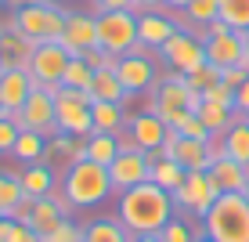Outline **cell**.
<instances>
[{
  "instance_id": "44dd1931",
  "label": "cell",
  "mask_w": 249,
  "mask_h": 242,
  "mask_svg": "<svg viewBox=\"0 0 249 242\" xmlns=\"http://www.w3.org/2000/svg\"><path fill=\"white\" fill-rule=\"evenodd\" d=\"M33 87L36 83H33L29 69H0V105L7 112H18L33 94Z\"/></svg>"
},
{
  "instance_id": "91938a15",
  "label": "cell",
  "mask_w": 249,
  "mask_h": 242,
  "mask_svg": "<svg viewBox=\"0 0 249 242\" xmlns=\"http://www.w3.org/2000/svg\"><path fill=\"white\" fill-rule=\"evenodd\" d=\"M0 242H4V239H0Z\"/></svg>"
},
{
  "instance_id": "52a82bcc",
  "label": "cell",
  "mask_w": 249,
  "mask_h": 242,
  "mask_svg": "<svg viewBox=\"0 0 249 242\" xmlns=\"http://www.w3.org/2000/svg\"><path fill=\"white\" fill-rule=\"evenodd\" d=\"M90 91H72V87H58L54 91V116H58V130L72 134V137H90Z\"/></svg>"
},
{
  "instance_id": "d6986e66",
  "label": "cell",
  "mask_w": 249,
  "mask_h": 242,
  "mask_svg": "<svg viewBox=\"0 0 249 242\" xmlns=\"http://www.w3.org/2000/svg\"><path fill=\"white\" fill-rule=\"evenodd\" d=\"M83 149H87V137H72V134H62L58 130L54 137H47V155L44 163L62 177V170H69L76 159H83Z\"/></svg>"
},
{
  "instance_id": "f546056e",
  "label": "cell",
  "mask_w": 249,
  "mask_h": 242,
  "mask_svg": "<svg viewBox=\"0 0 249 242\" xmlns=\"http://www.w3.org/2000/svg\"><path fill=\"white\" fill-rule=\"evenodd\" d=\"M90 98L94 101H112V105H123V101H126V87L119 83L116 69H94Z\"/></svg>"
},
{
  "instance_id": "603a6c76",
  "label": "cell",
  "mask_w": 249,
  "mask_h": 242,
  "mask_svg": "<svg viewBox=\"0 0 249 242\" xmlns=\"http://www.w3.org/2000/svg\"><path fill=\"white\" fill-rule=\"evenodd\" d=\"M18 181H22V192L29 199H44V195H54L58 174L47 167V163H29V167L18 170Z\"/></svg>"
},
{
  "instance_id": "d6a6232c",
  "label": "cell",
  "mask_w": 249,
  "mask_h": 242,
  "mask_svg": "<svg viewBox=\"0 0 249 242\" xmlns=\"http://www.w3.org/2000/svg\"><path fill=\"white\" fill-rule=\"evenodd\" d=\"M119 155V141H116V134H90L87 137V149H83V159H90V163H98V167H112V159Z\"/></svg>"
},
{
  "instance_id": "9f6ffc18",
  "label": "cell",
  "mask_w": 249,
  "mask_h": 242,
  "mask_svg": "<svg viewBox=\"0 0 249 242\" xmlns=\"http://www.w3.org/2000/svg\"><path fill=\"white\" fill-rule=\"evenodd\" d=\"M4 116H7V109H4V105H0V119H4Z\"/></svg>"
},
{
  "instance_id": "277c9868",
  "label": "cell",
  "mask_w": 249,
  "mask_h": 242,
  "mask_svg": "<svg viewBox=\"0 0 249 242\" xmlns=\"http://www.w3.org/2000/svg\"><path fill=\"white\" fill-rule=\"evenodd\" d=\"M199 101L202 98L188 87V80H184L181 73H170V76H159V83L152 87V94H148V112H156L162 123L174 130L181 116H188V112L199 109Z\"/></svg>"
},
{
  "instance_id": "83f0119b",
  "label": "cell",
  "mask_w": 249,
  "mask_h": 242,
  "mask_svg": "<svg viewBox=\"0 0 249 242\" xmlns=\"http://www.w3.org/2000/svg\"><path fill=\"white\" fill-rule=\"evenodd\" d=\"M90 127H94V134H123L126 130V109L112 105V101H94Z\"/></svg>"
},
{
  "instance_id": "8d00e7d4",
  "label": "cell",
  "mask_w": 249,
  "mask_h": 242,
  "mask_svg": "<svg viewBox=\"0 0 249 242\" xmlns=\"http://www.w3.org/2000/svg\"><path fill=\"white\" fill-rule=\"evenodd\" d=\"M90 80H94V69L83 62V58H72L62 76V87H72V91H90Z\"/></svg>"
},
{
  "instance_id": "484cf974",
  "label": "cell",
  "mask_w": 249,
  "mask_h": 242,
  "mask_svg": "<svg viewBox=\"0 0 249 242\" xmlns=\"http://www.w3.org/2000/svg\"><path fill=\"white\" fill-rule=\"evenodd\" d=\"M148 163H152L148 181H152V185H159V188H166V192L174 195L177 188H181V181H184L188 170H184L177 159H162V152H159V149H156V152H148Z\"/></svg>"
},
{
  "instance_id": "816d5d0a",
  "label": "cell",
  "mask_w": 249,
  "mask_h": 242,
  "mask_svg": "<svg viewBox=\"0 0 249 242\" xmlns=\"http://www.w3.org/2000/svg\"><path fill=\"white\" fill-rule=\"evenodd\" d=\"M130 242H159V235H134Z\"/></svg>"
},
{
  "instance_id": "4fadbf2b",
  "label": "cell",
  "mask_w": 249,
  "mask_h": 242,
  "mask_svg": "<svg viewBox=\"0 0 249 242\" xmlns=\"http://www.w3.org/2000/svg\"><path fill=\"white\" fill-rule=\"evenodd\" d=\"M162 159H177L184 170H210V163L217 159L220 152V141L213 137V141H192V137H181L177 130L166 134V141H162Z\"/></svg>"
},
{
  "instance_id": "7402d4cb",
  "label": "cell",
  "mask_w": 249,
  "mask_h": 242,
  "mask_svg": "<svg viewBox=\"0 0 249 242\" xmlns=\"http://www.w3.org/2000/svg\"><path fill=\"white\" fill-rule=\"evenodd\" d=\"M210 177L217 185V192H242L246 188V177H249V167L235 163L231 155H217L210 163Z\"/></svg>"
},
{
  "instance_id": "c3c4849f",
  "label": "cell",
  "mask_w": 249,
  "mask_h": 242,
  "mask_svg": "<svg viewBox=\"0 0 249 242\" xmlns=\"http://www.w3.org/2000/svg\"><path fill=\"white\" fill-rule=\"evenodd\" d=\"M166 7V0H134V11L141 15V11H162Z\"/></svg>"
},
{
  "instance_id": "681fc988",
  "label": "cell",
  "mask_w": 249,
  "mask_h": 242,
  "mask_svg": "<svg viewBox=\"0 0 249 242\" xmlns=\"http://www.w3.org/2000/svg\"><path fill=\"white\" fill-rule=\"evenodd\" d=\"M25 4H36V0H0V7H7V11H18Z\"/></svg>"
},
{
  "instance_id": "f35d334b",
  "label": "cell",
  "mask_w": 249,
  "mask_h": 242,
  "mask_svg": "<svg viewBox=\"0 0 249 242\" xmlns=\"http://www.w3.org/2000/svg\"><path fill=\"white\" fill-rule=\"evenodd\" d=\"M184 80H188V87H192V91H195V94H199V98H202V94H206V91L213 87V83L220 80V69L206 62V65H199V69H195V73H188Z\"/></svg>"
},
{
  "instance_id": "6f0895ef",
  "label": "cell",
  "mask_w": 249,
  "mask_h": 242,
  "mask_svg": "<svg viewBox=\"0 0 249 242\" xmlns=\"http://www.w3.org/2000/svg\"><path fill=\"white\" fill-rule=\"evenodd\" d=\"M246 55H249V33H246Z\"/></svg>"
},
{
  "instance_id": "cb8c5ba5",
  "label": "cell",
  "mask_w": 249,
  "mask_h": 242,
  "mask_svg": "<svg viewBox=\"0 0 249 242\" xmlns=\"http://www.w3.org/2000/svg\"><path fill=\"white\" fill-rule=\"evenodd\" d=\"M217 19H220V0H192L184 11H177L181 29H188L192 37H202V29Z\"/></svg>"
},
{
  "instance_id": "11a10c76",
  "label": "cell",
  "mask_w": 249,
  "mask_h": 242,
  "mask_svg": "<svg viewBox=\"0 0 249 242\" xmlns=\"http://www.w3.org/2000/svg\"><path fill=\"white\" fill-rule=\"evenodd\" d=\"M4 221H7V213H4V210H0V224H4Z\"/></svg>"
},
{
  "instance_id": "ee69618b",
  "label": "cell",
  "mask_w": 249,
  "mask_h": 242,
  "mask_svg": "<svg viewBox=\"0 0 249 242\" xmlns=\"http://www.w3.org/2000/svg\"><path fill=\"white\" fill-rule=\"evenodd\" d=\"M83 62H87L90 69H116V62H119V58H112V55H108V51H101V47H90V51H83Z\"/></svg>"
},
{
  "instance_id": "2e32d148",
  "label": "cell",
  "mask_w": 249,
  "mask_h": 242,
  "mask_svg": "<svg viewBox=\"0 0 249 242\" xmlns=\"http://www.w3.org/2000/svg\"><path fill=\"white\" fill-rule=\"evenodd\" d=\"M72 58H80L83 51L98 47V15H87V11H69L65 19V33L58 40Z\"/></svg>"
},
{
  "instance_id": "e0dca14e",
  "label": "cell",
  "mask_w": 249,
  "mask_h": 242,
  "mask_svg": "<svg viewBox=\"0 0 249 242\" xmlns=\"http://www.w3.org/2000/svg\"><path fill=\"white\" fill-rule=\"evenodd\" d=\"M148 152H119L112 159V167H108V181H112V192H126V188L134 185H144L148 181Z\"/></svg>"
},
{
  "instance_id": "ffe728a7",
  "label": "cell",
  "mask_w": 249,
  "mask_h": 242,
  "mask_svg": "<svg viewBox=\"0 0 249 242\" xmlns=\"http://www.w3.org/2000/svg\"><path fill=\"white\" fill-rule=\"evenodd\" d=\"M65 217H69V206L62 203V195H44V199H33V210H29V217H25V224H29V228L44 239V235H51V231H54Z\"/></svg>"
},
{
  "instance_id": "f6af8a7d",
  "label": "cell",
  "mask_w": 249,
  "mask_h": 242,
  "mask_svg": "<svg viewBox=\"0 0 249 242\" xmlns=\"http://www.w3.org/2000/svg\"><path fill=\"white\" fill-rule=\"evenodd\" d=\"M94 15L98 11H134V0H90Z\"/></svg>"
},
{
  "instance_id": "7a4b0ae2",
  "label": "cell",
  "mask_w": 249,
  "mask_h": 242,
  "mask_svg": "<svg viewBox=\"0 0 249 242\" xmlns=\"http://www.w3.org/2000/svg\"><path fill=\"white\" fill-rule=\"evenodd\" d=\"M58 195H62V203L72 213V210H94V206H101L116 192H112V181H108L105 167H98L90 159H76L58 177Z\"/></svg>"
},
{
  "instance_id": "74e56055",
  "label": "cell",
  "mask_w": 249,
  "mask_h": 242,
  "mask_svg": "<svg viewBox=\"0 0 249 242\" xmlns=\"http://www.w3.org/2000/svg\"><path fill=\"white\" fill-rule=\"evenodd\" d=\"M0 239L4 242H44L25 221H15V217H7L4 224H0Z\"/></svg>"
},
{
  "instance_id": "db71d44e",
  "label": "cell",
  "mask_w": 249,
  "mask_h": 242,
  "mask_svg": "<svg viewBox=\"0 0 249 242\" xmlns=\"http://www.w3.org/2000/svg\"><path fill=\"white\" fill-rule=\"evenodd\" d=\"M242 195H246V199H249V177H246V188H242Z\"/></svg>"
},
{
  "instance_id": "b9f144b4",
  "label": "cell",
  "mask_w": 249,
  "mask_h": 242,
  "mask_svg": "<svg viewBox=\"0 0 249 242\" xmlns=\"http://www.w3.org/2000/svg\"><path fill=\"white\" fill-rule=\"evenodd\" d=\"M202 98H206V101H217V105H228V109H235V91H231L224 80H217L210 91L202 94Z\"/></svg>"
},
{
  "instance_id": "7dc6e473",
  "label": "cell",
  "mask_w": 249,
  "mask_h": 242,
  "mask_svg": "<svg viewBox=\"0 0 249 242\" xmlns=\"http://www.w3.org/2000/svg\"><path fill=\"white\" fill-rule=\"evenodd\" d=\"M235 112L238 116H249V76L242 80V87L235 91Z\"/></svg>"
},
{
  "instance_id": "680465c9",
  "label": "cell",
  "mask_w": 249,
  "mask_h": 242,
  "mask_svg": "<svg viewBox=\"0 0 249 242\" xmlns=\"http://www.w3.org/2000/svg\"><path fill=\"white\" fill-rule=\"evenodd\" d=\"M51 4H54V0H51Z\"/></svg>"
},
{
  "instance_id": "6da1fadb",
  "label": "cell",
  "mask_w": 249,
  "mask_h": 242,
  "mask_svg": "<svg viewBox=\"0 0 249 242\" xmlns=\"http://www.w3.org/2000/svg\"><path fill=\"white\" fill-rule=\"evenodd\" d=\"M174 213H177L174 195H170L166 188L152 185V181L134 185V188H126V192L116 195V217L123 221V228L130 231V235H159Z\"/></svg>"
},
{
  "instance_id": "3957f363",
  "label": "cell",
  "mask_w": 249,
  "mask_h": 242,
  "mask_svg": "<svg viewBox=\"0 0 249 242\" xmlns=\"http://www.w3.org/2000/svg\"><path fill=\"white\" fill-rule=\"evenodd\" d=\"M202 235L213 242H249V199L242 192H220L202 217Z\"/></svg>"
},
{
  "instance_id": "9a60e30c",
  "label": "cell",
  "mask_w": 249,
  "mask_h": 242,
  "mask_svg": "<svg viewBox=\"0 0 249 242\" xmlns=\"http://www.w3.org/2000/svg\"><path fill=\"white\" fill-rule=\"evenodd\" d=\"M177 29H181V22H177V11H170V7H162V11H141L137 15V47L159 51Z\"/></svg>"
},
{
  "instance_id": "4dcf8cb0",
  "label": "cell",
  "mask_w": 249,
  "mask_h": 242,
  "mask_svg": "<svg viewBox=\"0 0 249 242\" xmlns=\"http://www.w3.org/2000/svg\"><path fill=\"white\" fill-rule=\"evenodd\" d=\"M195 116L202 119V127H206V130H210L213 137H220V134H224L228 127L238 119V112H235V109H228V105H217V101H206V98H202V101H199V109H195Z\"/></svg>"
},
{
  "instance_id": "f5cc1de1",
  "label": "cell",
  "mask_w": 249,
  "mask_h": 242,
  "mask_svg": "<svg viewBox=\"0 0 249 242\" xmlns=\"http://www.w3.org/2000/svg\"><path fill=\"white\" fill-rule=\"evenodd\" d=\"M195 242H213V239H210V235H199V239H195Z\"/></svg>"
},
{
  "instance_id": "5b68a950",
  "label": "cell",
  "mask_w": 249,
  "mask_h": 242,
  "mask_svg": "<svg viewBox=\"0 0 249 242\" xmlns=\"http://www.w3.org/2000/svg\"><path fill=\"white\" fill-rule=\"evenodd\" d=\"M69 11H62L51 0H36L15 11V33H22L29 44H47V40H62Z\"/></svg>"
},
{
  "instance_id": "ba28073f",
  "label": "cell",
  "mask_w": 249,
  "mask_h": 242,
  "mask_svg": "<svg viewBox=\"0 0 249 242\" xmlns=\"http://www.w3.org/2000/svg\"><path fill=\"white\" fill-rule=\"evenodd\" d=\"M199 40H202V47H206V62L217 65V69L238 65V62H242V55H246V33L231 29V25H224L220 19L206 25Z\"/></svg>"
},
{
  "instance_id": "4316f807",
  "label": "cell",
  "mask_w": 249,
  "mask_h": 242,
  "mask_svg": "<svg viewBox=\"0 0 249 242\" xmlns=\"http://www.w3.org/2000/svg\"><path fill=\"white\" fill-rule=\"evenodd\" d=\"M217 141H220V152H224V155H231L235 163L249 167V119L246 116H238Z\"/></svg>"
},
{
  "instance_id": "30bf717a",
  "label": "cell",
  "mask_w": 249,
  "mask_h": 242,
  "mask_svg": "<svg viewBox=\"0 0 249 242\" xmlns=\"http://www.w3.org/2000/svg\"><path fill=\"white\" fill-rule=\"evenodd\" d=\"M217 185H213L210 170H188L181 188L174 192V210L184 213V217H206V210H210L213 203H217Z\"/></svg>"
},
{
  "instance_id": "f907efd6",
  "label": "cell",
  "mask_w": 249,
  "mask_h": 242,
  "mask_svg": "<svg viewBox=\"0 0 249 242\" xmlns=\"http://www.w3.org/2000/svg\"><path fill=\"white\" fill-rule=\"evenodd\" d=\"M188 4H192V0H166V7H170V11H184Z\"/></svg>"
},
{
  "instance_id": "e575fe53",
  "label": "cell",
  "mask_w": 249,
  "mask_h": 242,
  "mask_svg": "<svg viewBox=\"0 0 249 242\" xmlns=\"http://www.w3.org/2000/svg\"><path fill=\"white\" fill-rule=\"evenodd\" d=\"M22 199H25V192H22L18 170H0V210H4L7 217H15Z\"/></svg>"
},
{
  "instance_id": "94428289",
  "label": "cell",
  "mask_w": 249,
  "mask_h": 242,
  "mask_svg": "<svg viewBox=\"0 0 249 242\" xmlns=\"http://www.w3.org/2000/svg\"><path fill=\"white\" fill-rule=\"evenodd\" d=\"M246 119H249V116H246Z\"/></svg>"
},
{
  "instance_id": "9c48e42d",
  "label": "cell",
  "mask_w": 249,
  "mask_h": 242,
  "mask_svg": "<svg viewBox=\"0 0 249 242\" xmlns=\"http://www.w3.org/2000/svg\"><path fill=\"white\" fill-rule=\"evenodd\" d=\"M116 76L126 87V94H152V87L159 83V55L134 47L130 55H123L116 62Z\"/></svg>"
},
{
  "instance_id": "d590c367",
  "label": "cell",
  "mask_w": 249,
  "mask_h": 242,
  "mask_svg": "<svg viewBox=\"0 0 249 242\" xmlns=\"http://www.w3.org/2000/svg\"><path fill=\"white\" fill-rule=\"evenodd\" d=\"M220 22L238 33H249V0H220Z\"/></svg>"
},
{
  "instance_id": "836d02e7",
  "label": "cell",
  "mask_w": 249,
  "mask_h": 242,
  "mask_svg": "<svg viewBox=\"0 0 249 242\" xmlns=\"http://www.w3.org/2000/svg\"><path fill=\"white\" fill-rule=\"evenodd\" d=\"M202 235V224H195V217H170L166 228L159 231V242H195Z\"/></svg>"
},
{
  "instance_id": "5bb4252c",
  "label": "cell",
  "mask_w": 249,
  "mask_h": 242,
  "mask_svg": "<svg viewBox=\"0 0 249 242\" xmlns=\"http://www.w3.org/2000/svg\"><path fill=\"white\" fill-rule=\"evenodd\" d=\"M159 62H166V69L170 73H181V76H188V73H195L199 65H206V47H202V40L199 37H192L188 29H177L174 37L166 40L159 51Z\"/></svg>"
},
{
  "instance_id": "f1b7e54d",
  "label": "cell",
  "mask_w": 249,
  "mask_h": 242,
  "mask_svg": "<svg viewBox=\"0 0 249 242\" xmlns=\"http://www.w3.org/2000/svg\"><path fill=\"white\" fill-rule=\"evenodd\" d=\"M134 235L123 228L119 217H90L83 224V242H130Z\"/></svg>"
},
{
  "instance_id": "1f68e13d",
  "label": "cell",
  "mask_w": 249,
  "mask_h": 242,
  "mask_svg": "<svg viewBox=\"0 0 249 242\" xmlns=\"http://www.w3.org/2000/svg\"><path fill=\"white\" fill-rule=\"evenodd\" d=\"M11 155L22 163V167H29V163H44V155H47V137L36 134V130H18V141H15Z\"/></svg>"
},
{
  "instance_id": "ac0fdd59",
  "label": "cell",
  "mask_w": 249,
  "mask_h": 242,
  "mask_svg": "<svg viewBox=\"0 0 249 242\" xmlns=\"http://www.w3.org/2000/svg\"><path fill=\"white\" fill-rule=\"evenodd\" d=\"M126 134L134 137V145H137L141 152H156V149H162L170 127L162 123L156 112L144 109V112H126Z\"/></svg>"
},
{
  "instance_id": "8992f818",
  "label": "cell",
  "mask_w": 249,
  "mask_h": 242,
  "mask_svg": "<svg viewBox=\"0 0 249 242\" xmlns=\"http://www.w3.org/2000/svg\"><path fill=\"white\" fill-rule=\"evenodd\" d=\"M98 47L123 58L137 47V11H98Z\"/></svg>"
},
{
  "instance_id": "ab89813d",
  "label": "cell",
  "mask_w": 249,
  "mask_h": 242,
  "mask_svg": "<svg viewBox=\"0 0 249 242\" xmlns=\"http://www.w3.org/2000/svg\"><path fill=\"white\" fill-rule=\"evenodd\" d=\"M181 137H192V141H213V134L202 127V119L195 116V112H188V116H181L177 119V127H174Z\"/></svg>"
},
{
  "instance_id": "bcb514c9",
  "label": "cell",
  "mask_w": 249,
  "mask_h": 242,
  "mask_svg": "<svg viewBox=\"0 0 249 242\" xmlns=\"http://www.w3.org/2000/svg\"><path fill=\"white\" fill-rule=\"evenodd\" d=\"M220 80H224L231 91H238L242 80H246V73H242V65H231V69H220Z\"/></svg>"
},
{
  "instance_id": "60d3db41",
  "label": "cell",
  "mask_w": 249,
  "mask_h": 242,
  "mask_svg": "<svg viewBox=\"0 0 249 242\" xmlns=\"http://www.w3.org/2000/svg\"><path fill=\"white\" fill-rule=\"evenodd\" d=\"M44 242H83V224H76L72 217H65L51 235H44Z\"/></svg>"
},
{
  "instance_id": "d4e9b609",
  "label": "cell",
  "mask_w": 249,
  "mask_h": 242,
  "mask_svg": "<svg viewBox=\"0 0 249 242\" xmlns=\"http://www.w3.org/2000/svg\"><path fill=\"white\" fill-rule=\"evenodd\" d=\"M33 47L22 33H0V69H29V58H33Z\"/></svg>"
},
{
  "instance_id": "7c38bea8",
  "label": "cell",
  "mask_w": 249,
  "mask_h": 242,
  "mask_svg": "<svg viewBox=\"0 0 249 242\" xmlns=\"http://www.w3.org/2000/svg\"><path fill=\"white\" fill-rule=\"evenodd\" d=\"M69 62H72V55L58 44V40H47V44H36L33 47V58H29V76L36 87H47L51 94H54L58 87H62V76Z\"/></svg>"
},
{
  "instance_id": "8fae6325",
  "label": "cell",
  "mask_w": 249,
  "mask_h": 242,
  "mask_svg": "<svg viewBox=\"0 0 249 242\" xmlns=\"http://www.w3.org/2000/svg\"><path fill=\"white\" fill-rule=\"evenodd\" d=\"M15 119L18 130H36L44 137H54L58 134V116H54V94L47 87H33V94L25 98V105L18 112H7Z\"/></svg>"
},
{
  "instance_id": "7bdbcfd3",
  "label": "cell",
  "mask_w": 249,
  "mask_h": 242,
  "mask_svg": "<svg viewBox=\"0 0 249 242\" xmlns=\"http://www.w3.org/2000/svg\"><path fill=\"white\" fill-rule=\"evenodd\" d=\"M15 141H18V127H15L11 116H4V119H0V155H4V152L11 155Z\"/></svg>"
}]
</instances>
